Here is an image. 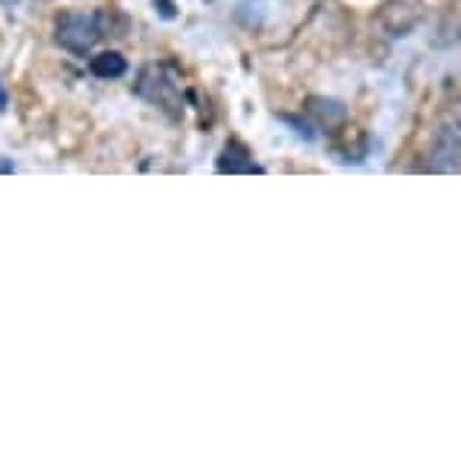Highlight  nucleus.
<instances>
[{"mask_svg": "<svg viewBox=\"0 0 461 461\" xmlns=\"http://www.w3.org/2000/svg\"><path fill=\"white\" fill-rule=\"evenodd\" d=\"M217 169H221V172H263L254 160H245V151H241L239 145L226 148L221 163H217Z\"/></svg>", "mask_w": 461, "mask_h": 461, "instance_id": "3", "label": "nucleus"}, {"mask_svg": "<svg viewBox=\"0 0 461 461\" xmlns=\"http://www.w3.org/2000/svg\"><path fill=\"white\" fill-rule=\"evenodd\" d=\"M91 69L94 76H100V79H118V76L127 73V60L118 55V51H103L91 60Z\"/></svg>", "mask_w": 461, "mask_h": 461, "instance_id": "2", "label": "nucleus"}, {"mask_svg": "<svg viewBox=\"0 0 461 461\" xmlns=\"http://www.w3.org/2000/svg\"><path fill=\"white\" fill-rule=\"evenodd\" d=\"M103 33H106V15L103 13H67L58 22V42L69 51H79V55H85Z\"/></svg>", "mask_w": 461, "mask_h": 461, "instance_id": "1", "label": "nucleus"}, {"mask_svg": "<svg viewBox=\"0 0 461 461\" xmlns=\"http://www.w3.org/2000/svg\"><path fill=\"white\" fill-rule=\"evenodd\" d=\"M154 4H160L163 6V15H167V19H172V4H169V0H154Z\"/></svg>", "mask_w": 461, "mask_h": 461, "instance_id": "4", "label": "nucleus"}]
</instances>
